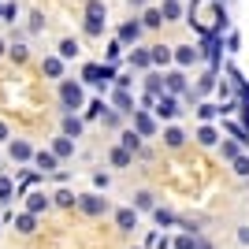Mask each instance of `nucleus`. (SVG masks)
<instances>
[{
    "instance_id": "f257e3e1",
    "label": "nucleus",
    "mask_w": 249,
    "mask_h": 249,
    "mask_svg": "<svg viewBox=\"0 0 249 249\" xmlns=\"http://www.w3.org/2000/svg\"><path fill=\"white\" fill-rule=\"evenodd\" d=\"M26 208H30V216H34V212H41V208H49V201H45V194H30V201H26Z\"/></svg>"
},
{
    "instance_id": "f03ea898",
    "label": "nucleus",
    "mask_w": 249,
    "mask_h": 249,
    "mask_svg": "<svg viewBox=\"0 0 249 249\" xmlns=\"http://www.w3.org/2000/svg\"><path fill=\"white\" fill-rule=\"evenodd\" d=\"M11 156H15V160H30V145H26V142H15V145H11Z\"/></svg>"
},
{
    "instance_id": "7ed1b4c3",
    "label": "nucleus",
    "mask_w": 249,
    "mask_h": 249,
    "mask_svg": "<svg viewBox=\"0 0 249 249\" xmlns=\"http://www.w3.org/2000/svg\"><path fill=\"white\" fill-rule=\"evenodd\" d=\"M82 208L86 212H104V201L101 197H82Z\"/></svg>"
},
{
    "instance_id": "20e7f679",
    "label": "nucleus",
    "mask_w": 249,
    "mask_h": 249,
    "mask_svg": "<svg viewBox=\"0 0 249 249\" xmlns=\"http://www.w3.org/2000/svg\"><path fill=\"white\" fill-rule=\"evenodd\" d=\"M11 194H15L11 178H4V175H0V201H11Z\"/></svg>"
},
{
    "instance_id": "39448f33",
    "label": "nucleus",
    "mask_w": 249,
    "mask_h": 249,
    "mask_svg": "<svg viewBox=\"0 0 249 249\" xmlns=\"http://www.w3.org/2000/svg\"><path fill=\"white\" fill-rule=\"evenodd\" d=\"M15 227H19L22 234H30V231H34V216H30V212H26V216H19V219H15Z\"/></svg>"
},
{
    "instance_id": "423d86ee",
    "label": "nucleus",
    "mask_w": 249,
    "mask_h": 249,
    "mask_svg": "<svg viewBox=\"0 0 249 249\" xmlns=\"http://www.w3.org/2000/svg\"><path fill=\"white\" fill-rule=\"evenodd\" d=\"M37 167H41V171H52V167H56V160H52L49 153H37Z\"/></svg>"
},
{
    "instance_id": "0eeeda50",
    "label": "nucleus",
    "mask_w": 249,
    "mask_h": 249,
    "mask_svg": "<svg viewBox=\"0 0 249 249\" xmlns=\"http://www.w3.org/2000/svg\"><path fill=\"white\" fill-rule=\"evenodd\" d=\"M63 101H71V104H78V86H63Z\"/></svg>"
},
{
    "instance_id": "6e6552de",
    "label": "nucleus",
    "mask_w": 249,
    "mask_h": 249,
    "mask_svg": "<svg viewBox=\"0 0 249 249\" xmlns=\"http://www.w3.org/2000/svg\"><path fill=\"white\" fill-rule=\"evenodd\" d=\"M119 227H134V212H119Z\"/></svg>"
},
{
    "instance_id": "1a4fd4ad",
    "label": "nucleus",
    "mask_w": 249,
    "mask_h": 249,
    "mask_svg": "<svg viewBox=\"0 0 249 249\" xmlns=\"http://www.w3.org/2000/svg\"><path fill=\"white\" fill-rule=\"evenodd\" d=\"M45 74H60V60H45Z\"/></svg>"
},
{
    "instance_id": "9d476101",
    "label": "nucleus",
    "mask_w": 249,
    "mask_h": 249,
    "mask_svg": "<svg viewBox=\"0 0 249 249\" xmlns=\"http://www.w3.org/2000/svg\"><path fill=\"white\" fill-rule=\"evenodd\" d=\"M60 52H63V56H74L78 49H74V41H63V45H60Z\"/></svg>"
},
{
    "instance_id": "9b49d317",
    "label": "nucleus",
    "mask_w": 249,
    "mask_h": 249,
    "mask_svg": "<svg viewBox=\"0 0 249 249\" xmlns=\"http://www.w3.org/2000/svg\"><path fill=\"white\" fill-rule=\"evenodd\" d=\"M4 138H8V126H4V123H0V142H4Z\"/></svg>"
},
{
    "instance_id": "f8f14e48",
    "label": "nucleus",
    "mask_w": 249,
    "mask_h": 249,
    "mask_svg": "<svg viewBox=\"0 0 249 249\" xmlns=\"http://www.w3.org/2000/svg\"><path fill=\"white\" fill-rule=\"evenodd\" d=\"M0 52H4V41H0Z\"/></svg>"
},
{
    "instance_id": "ddd939ff",
    "label": "nucleus",
    "mask_w": 249,
    "mask_h": 249,
    "mask_svg": "<svg viewBox=\"0 0 249 249\" xmlns=\"http://www.w3.org/2000/svg\"><path fill=\"white\" fill-rule=\"evenodd\" d=\"M0 15H4V8H0Z\"/></svg>"
}]
</instances>
